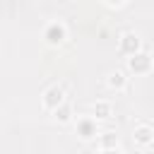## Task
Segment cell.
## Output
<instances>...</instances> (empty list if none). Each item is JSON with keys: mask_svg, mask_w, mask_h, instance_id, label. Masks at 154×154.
Returning <instances> with one entry per match:
<instances>
[{"mask_svg": "<svg viewBox=\"0 0 154 154\" xmlns=\"http://www.w3.org/2000/svg\"><path fill=\"white\" fill-rule=\"evenodd\" d=\"M128 65H130L132 72H147V70L152 67V58H149L147 53H135V55H130Z\"/></svg>", "mask_w": 154, "mask_h": 154, "instance_id": "6da1fadb", "label": "cell"}, {"mask_svg": "<svg viewBox=\"0 0 154 154\" xmlns=\"http://www.w3.org/2000/svg\"><path fill=\"white\" fill-rule=\"evenodd\" d=\"M60 103H63V89H60V87L46 89V94H43V106H46V108H58Z\"/></svg>", "mask_w": 154, "mask_h": 154, "instance_id": "7a4b0ae2", "label": "cell"}, {"mask_svg": "<svg viewBox=\"0 0 154 154\" xmlns=\"http://www.w3.org/2000/svg\"><path fill=\"white\" fill-rule=\"evenodd\" d=\"M137 48H140V38H137L135 34H123V38H120V51L128 53V55H135Z\"/></svg>", "mask_w": 154, "mask_h": 154, "instance_id": "3957f363", "label": "cell"}, {"mask_svg": "<svg viewBox=\"0 0 154 154\" xmlns=\"http://www.w3.org/2000/svg\"><path fill=\"white\" fill-rule=\"evenodd\" d=\"M63 38H65V26L63 24H51L46 29V41L48 43H63Z\"/></svg>", "mask_w": 154, "mask_h": 154, "instance_id": "277c9868", "label": "cell"}, {"mask_svg": "<svg viewBox=\"0 0 154 154\" xmlns=\"http://www.w3.org/2000/svg\"><path fill=\"white\" fill-rule=\"evenodd\" d=\"M77 132H79L84 140H89V137L96 135V125H94L91 120H79V123H77Z\"/></svg>", "mask_w": 154, "mask_h": 154, "instance_id": "5b68a950", "label": "cell"}, {"mask_svg": "<svg viewBox=\"0 0 154 154\" xmlns=\"http://www.w3.org/2000/svg\"><path fill=\"white\" fill-rule=\"evenodd\" d=\"M135 142H140V144H149V142H152V128H149V125H140V128H135Z\"/></svg>", "mask_w": 154, "mask_h": 154, "instance_id": "8992f818", "label": "cell"}, {"mask_svg": "<svg viewBox=\"0 0 154 154\" xmlns=\"http://www.w3.org/2000/svg\"><path fill=\"white\" fill-rule=\"evenodd\" d=\"M70 113H72V108H70V103H60L58 108H55V118L58 120H70Z\"/></svg>", "mask_w": 154, "mask_h": 154, "instance_id": "52a82bcc", "label": "cell"}, {"mask_svg": "<svg viewBox=\"0 0 154 154\" xmlns=\"http://www.w3.org/2000/svg\"><path fill=\"white\" fill-rule=\"evenodd\" d=\"M108 84H111V87H116V89H120V87L125 84L123 72H111V75H108Z\"/></svg>", "mask_w": 154, "mask_h": 154, "instance_id": "ba28073f", "label": "cell"}, {"mask_svg": "<svg viewBox=\"0 0 154 154\" xmlns=\"http://www.w3.org/2000/svg\"><path fill=\"white\" fill-rule=\"evenodd\" d=\"M96 116L99 118H108L111 116V106L108 103H96Z\"/></svg>", "mask_w": 154, "mask_h": 154, "instance_id": "9c48e42d", "label": "cell"}, {"mask_svg": "<svg viewBox=\"0 0 154 154\" xmlns=\"http://www.w3.org/2000/svg\"><path fill=\"white\" fill-rule=\"evenodd\" d=\"M101 144H103V147H113V144H116V135H106V137L101 140Z\"/></svg>", "mask_w": 154, "mask_h": 154, "instance_id": "30bf717a", "label": "cell"}, {"mask_svg": "<svg viewBox=\"0 0 154 154\" xmlns=\"http://www.w3.org/2000/svg\"><path fill=\"white\" fill-rule=\"evenodd\" d=\"M103 154H116V152H113V149H108V152H103Z\"/></svg>", "mask_w": 154, "mask_h": 154, "instance_id": "8fae6325", "label": "cell"}, {"mask_svg": "<svg viewBox=\"0 0 154 154\" xmlns=\"http://www.w3.org/2000/svg\"><path fill=\"white\" fill-rule=\"evenodd\" d=\"M108 2H120V0H108Z\"/></svg>", "mask_w": 154, "mask_h": 154, "instance_id": "7c38bea8", "label": "cell"}, {"mask_svg": "<svg viewBox=\"0 0 154 154\" xmlns=\"http://www.w3.org/2000/svg\"><path fill=\"white\" fill-rule=\"evenodd\" d=\"M147 154H154V152H147Z\"/></svg>", "mask_w": 154, "mask_h": 154, "instance_id": "4fadbf2b", "label": "cell"}]
</instances>
